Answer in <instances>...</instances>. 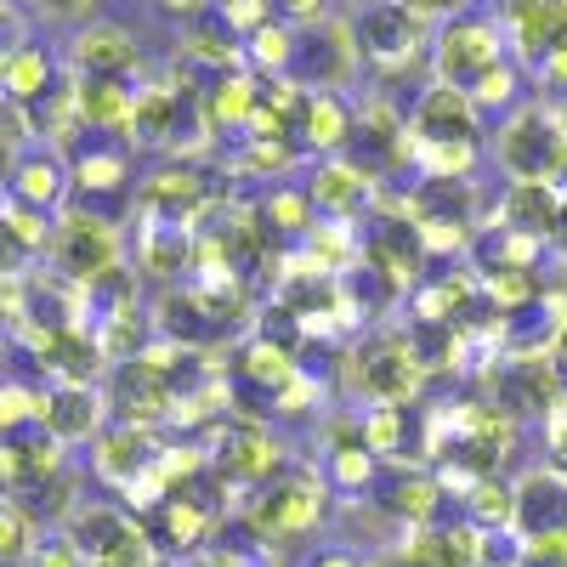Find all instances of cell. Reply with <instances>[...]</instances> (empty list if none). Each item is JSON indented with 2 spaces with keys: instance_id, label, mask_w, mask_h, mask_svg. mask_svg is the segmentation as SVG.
Here are the masks:
<instances>
[{
  "instance_id": "6da1fadb",
  "label": "cell",
  "mask_w": 567,
  "mask_h": 567,
  "mask_svg": "<svg viewBox=\"0 0 567 567\" xmlns=\"http://www.w3.org/2000/svg\"><path fill=\"white\" fill-rule=\"evenodd\" d=\"M341 369L352 374V386L369 403H414L425 386V363L409 341V329H369V336L347 347Z\"/></svg>"
},
{
  "instance_id": "7a4b0ae2",
  "label": "cell",
  "mask_w": 567,
  "mask_h": 567,
  "mask_svg": "<svg viewBox=\"0 0 567 567\" xmlns=\"http://www.w3.org/2000/svg\"><path fill=\"white\" fill-rule=\"evenodd\" d=\"M323 516V483L318 471H272L267 483H256L245 494V528L261 545H284V539H301L318 528Z\"/></svg>"
},
{
  "instance_id": "3957f363",
  "label": "cell",
  "mask_w": 567,
  "mask_h": 567,
  "mask_svg": "<svg viewBox=\"0 0 567 567\" xmlns=\"http://www.w3.org/2000/svg\"><path fill=\"white\" fill-rule=\"evenodd\" d=\"M63 534L74 539L85 567H165V556L148 539V528H142L131 511H120V505H74Z\"/></svg>"
},
{
  "instance_id": "277c9868",
  "label": "cell",
  "mask_w": 567,
  "mask_h": 567,
  "mask_svg": "<svg viewBox=\"0 0 567 567\" xmlns=\"http://www.w3.org/2000/svg\"><path fill=\"white\" fill-rule=\"evenodd\" d=\"M341 165H352L369 187H381L392 171L414 165V142H409V120L386 103V97H363L352 109V125H347V142L336 148Z\"/></svg>"
},
{
  "instance_id": "5b68a950",
  "label": "cell",
  "mask_w": 567,
  "mask_h": 567,
  "mask_svg": "<svg viewBox=\"0 0 567 567\" xmlns=\"http://www.w3.org/2000/svg\"><path fill=\"white\" fill-rule=\"evenodd\" d=\"M494 159L511 182H567V136L550 120V109H511V120L494 136Z\"/></svg>"
},
{
  "instance_id": "8992f818",
  "label": "cell",
  "mask_w": 567,
  "mask_h": 567,
  "mask_svg": "<svg viewBox=\"0 0 567 567\" xmlns=\"http://www.w3.org/2000/svg\"><path fill=\"white\" fill-rule=\"evenodd\" d=\"M45 256H52V272L69 284V290H85L91 278H103L109 267H120V227L80 210V205H63Z\"/></svg>"
},
{
  "instance_id": "52a82bcc",
  "label": "cell",
  "mask_w": 567,
  "mask_h": 567,
  "mask_svg": "<svg viewBox=\"0 0 567 567\" xmlns=\"http://www.w3.org/2000/svg\"><path fill=\"white\" fill-rule=\"evenodd\" d=\"M505 58H511V52H505V34L494 29V18L460 12V18L437 23V34H432V80H443V85H454V91H471L494 63H505Z\"/></svg>"
},
{
  "instance_id": "ba28073f",
  "label": "cell",
  "mask_w": 567,
  "mask_h": 567,
  "mask_svg": "<svg viewBox=\"0 0 567 567\" xmlns=\"http://www.w3.org/2000/svg\"><path fill=\"white\" fill-rule=\"evenodd\" d=\"M425 40H432V23H420L403 0H374V7H363L352 18V45L358 58L374 63L381 74H403L420 63Z\"/></svg>"
},
{
  "instance_id": "9c48e42d",
  "label": "cell",
  "mask_w": 567,
  "mask_h": 567,
  "mask_svg": "<svg viewBox=\"0 0 567 567\" xmlns=\"http://www.w3.org/2000/svg\"><path fill=\"white\" fill-rule=\"evenodd\" d=\"M488 398H494L511 420H550V414L567 403L561 363H556L550 352H516L511 363L494 369Z\"/></svg>"
},
{
  "instance_id": "30bf717a",
  "label": "cell",
  "mask_w": 567,
  "mask_h": 567,
  "mask_svg": "<svg viewBox=\"0 0 567 567\" xmlns=\"http://www.w3.org/2000/svg\"><path fill=\"white\" fill-rule=\"evenodd\" d=\"M358 63V45H352V23L347 18H323L296 29V52H290V74L301 91H341L352 80Z\"/></svg>"
},
{
  "instance_id": "8fae6325",
  "label": "cell",
  "mask_w": 567,
  "mask_h": 567,
  "mask_svg": "<svg viewBox=\"0 0 567 567\" xmlns=\"http://www.w3.org/2000/svg\"><path fill=\"white\" fill-rule=\"evenodd\" d=\"M494 29L505 34L516 69H539L567 40V0H494Z\"/></svg>"
},
{
  "instance_id": "7c38bea8",
  "label": "cell",
  "mask_w": 567,
  "mask_h": 567,
  "mask_svg": "<svg viewBox=\"0 0 567 567\" xmlns=\"http://www.w3.org/2000/svg\"><path fill=\"white\" fill-rule=\"evenodd\" d=\"M477 125H483V114H477V103L465 97V91H454V85H443V80H432L420 91V103L409 109V142L414 148H477Z\"/></svg>"
},
{
  "instance_id": "4fadbf2b",
  "label": "cell",
  "mask_w": 567,
  "mask_h": 567,
  "mask_svg": "<svg viewBox=\"0 0 567 567\" xmlns=\"http://www.w3.org/2000/svg\"><path fill=\"white\" fill-rule=\"evenodd\" d=\"M205 460H210V471H221V477H233V483H267L272 471L284 465V454H278V443H272V432L261 420H227V425H216V437L205 443Z\"/></svg>"
},
{
  "instance_id": "5bb4252c",
  "label": "cell",
  "mask_w": 567,
  "mask_h": 567,
  "mask_svg": "<svg viewBox=\"0 0 567 567\" xmlns=\"http://www.w3.org/2000/svg\"><path fill=\"white\" fill-rule=\"evenodd\" d=\"M142 216H159L176 227H194L210 210V176L199 171V159H171L165 171H154L136 194Z\"/></svg>"
},
{
  "instance_id": "9a60e30c",
  "label": "cell",
  "mask_w": 567,
  "mask_h": 567,
  "mask_svg": "<svg viewBox=\"0 0 567 567\" xmlns=\"http://www.w3.org/2000/svg\"><path fill=\"white\" fill-rule=\"evenodd\" d=\"M369 494H374V511H381L392 528L437 523V505H443V483H437V471H425V465H381V477H374Z\"/></svg>"
},
{
  "instance_id": "2e32d148",
  "label": "cell",
  "mask_w": 567,
  "mask_h": 567,
  "mask_svg": "<svg viewBox=\"0 0 567 567\" xmlns=\"http://www.w3.org/2000/svg\"><path fill=\"white\" fill-rule=\"evenodd\" d=\"M40 432L52 437V443H91L109 425V398L103 386H52L40 398Z\"/></svg>"
},
{
  "instance_id": "e0dca14e",
  "label": "cell",
  "mask_w": 567,
  "mask_h": 567,
  "mask_svg": "<svg viewBox=\"0 0 567 567\" xmlns=\"http://www.w3.org/2000/svg\"><path fill=\"white\" fill-rule=\"evenodd\" d=\"M511 494H516V523H511L516 539H550V534H567V471L534 465Z\"/></svg>"
},
{
  "instance_id": "ac0fdd59",
  "label": "cell",
  "mask_w": 567,
  "mask_h": 567,
  "mask_svg": "<svg viewBox=\"0 0 567 567\" xmlns=\"http://www.w3.org/2000/svg\"><path fill=\"white\" fill-rule=\"evenodd\" d=\"M7 199L58 216L69 205V159L58 148H40V142H34V148H23L12 159V176H7Z\"/></svg>"
},
{
  "instance_id": "d6986e66",
  "label": "cell",
  "mask_w": 567,
  "mask_h": 567,
  "mask_svg": "<svg viewBox=\"0 0 567 567\" xmlns=\"http://www.w3.org/2000/svg\"><path fill=\"white\" fill-rule=\"evenodd\" d=\"M159 432H142V425H103L97 437H91V465H97V477L103 483H120V488H131L142 471H148L154 460H159Z\"/></svg>"
},
{
  "instance_id": "ffe728a7",
  "label": "cell",
  "mask_w": 567,
  "mask_h": 567,
  "mask_svg": "<svg viewBox=\"0 0 567 567\" xmlns=\"http://www.w3.org/2000/svg\"><path fill=\"white\" fill-rule=\"evenodd\" d=\"M136 63H142L136 34H131V29H120V23H109V18L85 23V29L74 34V45H69V74H109V80H131V74H136Z\"/></svg>"
},
{
  "instance_id": "44dd1931",
  "label": "cell",
  "mask_w": 567,
  "mask_h": 567,
  "mask_svg": "<svg viewBox=\"0 0 567 567\" xmlns=\"http://www.w3.org/2000/svg\"><path fill=\"white\" fill-rule=\"evenodd\" d=\"M187 267H194V227H176V221H159V216H142L136 278H148V284H182Z\"/></svg>"
},
{
  "instance_id": "7402d4cb",
  "label": "cell",
  "mask_w": 567,
  "mask_h": 567,
  "mask_svg": "<svg viewBox=\"0 0 567 567\" xmlns=\"http://www.w3.org/2000/svg\"><path fill=\"white\" fill-rule=\"evenodd\" d=\"M69 91H74L80 131H125V125H131V97H136V85H131V80L69 74Z\"/></svg>"
},
{
  "instance_id": "603a6c76",
  "label": "cell",
  "mask_w": 567,
  "mask_h": 567,
  "mask_svg": "<svg viewBox=\"0 0 567 567\" xmlns=\"http://www.w3.org/2000/svg\"><path fill=\"white\" fill-rule=\"evenodd\" d=\"M556 205H561V187H550V182H511L505 194H499V205H494V227L528 233V239L550 245Z\"/></svg>"
},
{
  "instance_id": "cb8c5ba5",
  "label": "cell",
  "mask_w": 567,
  "mask_h": 567,
  "mask_svg": "<svg viewBox=\"0 0 567 567\" xmlns=\"http://www.w3.org/2000/svg\"><path fill=\"white\" fill-rule=\"evenodd\" d=\"M154 516H159V534H148V539L159 545V556H165V550H176V556L199 550V545L210 539V528H216V511L194 499V483L176 488V494H165V499L154 505Z\"/></svg>"
},
{
  "instance_id": "d4e9b609",
  "label": "cell",
  "mask_w": 567,
  "mask_h": 567,
  "mask_svg": "<svg viewBox=\"0 0 567 567\" xmlns=\"http://www.w3.org/2000/svg\"><path fill=\"white\" fill-rule=\"evenodd\" d=\"M58 85V58L45 52L40 40H18L0 52V97H12V103H40L45 91Z\"/></svg>"
},
{
  "instance_id": "484cf974",
  "label": "cell",
  "mask_w": 567,
  "mask_h": 567,
  "mask_svg": "<svg viewBox=\"0 0 567 567\" xmlns=\"http://www.w3.org/2000/svg\"><path fill=\"white\" fill-rule=\"evenodd\" d=\"M369 194H374V187H369L352 165H341L336 154L318 159V171H312V182H307L312 210H318V216H329V221H352V216L369 205Z\"/></svg>"
},
{
  "instance_id": "4316f807",
  "label": "cell",
  "mask_w": 567,
  "mask_h": 567,
  "mask_svg": "<svg viewBox=\"0 0 567 567\" xmlns=\"http://www.w3.org/2000/svg\"><path fill=\"white\" fill-rule=\"evenodd\" d=\"M256 97H261V91H256V74L250 69H221V74L205 80L199 109H205L210 131H245L250 114H256Z\"/></svg>"
},
{
  "instance_id": "83f0119b",
  "label": "cell",
  "mask_w": 567,
  "mask_h": 567,
  "mask_svg": "<svg viewBox=\"0 0 567 567\" xmlns=\"http://www.w3.org/2000/svg\"><path fill=\"white\" fill-rule=\"evenodd\" d=\"M182 45H187V63H194V69H210V74H221V69H245V40L227 29V18H221L216 7L199 12V18H187Z\"/></svg>"
},
{
  "instance_id": "f1b7e54d",
  "label": "cell",
  "mask_w": 567,
  "mask_h": 567,
  "mask_svg": "<svg viewBox=\"0 0 567 567\" xmlns=\"http://www.w3.org/2000/svg\"><path fill=\"white\" fill-rule=\"evenodd\" d=\"M347 125H352V103L341 91H307V103L296 114V142H307L312 154H336L347 142Z\"/></svg>"
},
{
  "instance_id": "f546056e",
  "label": "cell",
  "mask_w": 567,
  "mask_h": 567,
  "mask_svg": "<svg viewBox=\"0 0 567 567\" xmlns=\"http://www.w3.org/2000/svg\"><path fill=\"white\" fill-rule=\"evenodd\" d=\"M97 194H125V154L120 148H80L69 159V205H91Z\"/></svg>"
},
{
  "instance_id": "4dcf8cb0",
  "label": "cell",
  "mask_w": 567,
  "mask_h": 567,
  "mask_svg": "<svg viewBox=\"0 0 567 567\" xmlns=\"http://www.w3.org/2000/svg\"><path fill=\"white\" fill-rule=\"evenodd\" d=\"M239 374L250 386H261V392H284L301 374V358H296V347H284L272 336H250L239 347Z\"/></svg>"
},
{
  "instance_id": "1f68e13d",
  "label": "cell",
  "mask_w": 567,
  "mask_h": 567,
  "mask_svg": "<svg viewBox=\"0 0 567 567\" xmlns=\"http://www.w3.org/2000/svg\"><path fill=\"white\" fill-rule=\"evenodd\" d=\"M12 505L29 516L34 528H40V523H58V528H63V523H69V511L80 505V499H74V471H69V465L45 471L40 483H29L23 494H12Z\"/></svg>"
},
{
  "instance_id": "d6a6232c",
  "label": "cell",
  "mask_w": 567,
  "mask_h": 567,
  "mask_svg": "<svg viewBox=\"0 0 567 567\" xmlns=\"http://www.w3.org/2000/svg\"><path fill=\"white\" fill-rule=\"evenodd\" d=\"M465 523H477L483 534H511V523H516V494H511V483H499V477L471 483V488H465Z\"/></svg>"
},
{
  "instance_id": "836d02e7",
  "label": "cell",
  "mask_w": 567,
  "mask_h": 567,
  "mask_svg": "<svg viewBox=\"0 0 567 567\" xmlns=\"http://www.w3.org/2000/svg\"><path fill=\"white\" fill-rule=\"evenodd\" d=\"M539 239H528V233H511V227H494L483 233V245H477V267L483 272H528L539 261Z\"/></svg>"
},
{
  "instance_id": "e575fe53",
  "label": "cell",
  "mask_w": 567,
  "mask_h": 567,
  "mask_svg": "<svg viewBox=\"0 0 567 567\" xmlns=\"http://www.w3.org/2000/svg\"><path fill=\"white\" fill-rule=\"evenodd\" d=\"M290 52H296V29L278 23V18H267V23L245 40V69H250V74H284V69H290Z\"/></svg>"
},
{
  "instance_id": "d590c367",
  "label": "cell",
  "mask_w": 567,
  "mask_h": 567,
  "mask_svg": "<svg viewBox=\"0 0 567 567\" xmlns=\"http://www.w3.org/2000/svg\"><path fill=\"white\" fill-rule=\"evenodd\" d=\"M374 477H381V460L363 449V437L352 443H329V483L347 488V494H369Z\"/></svg>"
},
{
  "instance_id": "8d00e7d4",
  "label": "cell",
  "mask_w": 567,
  "mask_h": 567,
  "mask_svg": "<svg viewBox=\"0 0 567 567\" xmlns=\"http://www.w3.org/2000/svg\"><path fill=\"white\" fill-rule=\"evenodd\" d=\"M296 159H301V142L296 136H245L239 171L245 176H284Z\"/></svg>"
},
{
  "instance_id": "74e56055",
  "label": "cell",
  "mask_w": 567,
  "mask_h": 567,
  "mask_svg": "<svg viewBox=\"0 0 567 567\" xmlns=\"http://www.w3.org/2000/svg\"><path fill=\"white\" fill-rule=\"evenodd\" d=\"M0 221L12 227V239H18L29 256H40L45 245H52V227H58V216H45V210H34V205H18V199L0 205Z\"/></svg>"
},
{
  "instance_id": "f35d334b",
  "label": "cell",
  "mask_w": 567,
  "mask_h": 567,
  "mask_svg": "<svg viewBox=\"0 0 567 567\" xmlns=\"http://www.w3.org/2000/svg\"><path fill=\"white\" fill-rule=\"evenodd\" d=\"M516 85H523V69L505 58V63H494L477 85H471L465 97L477 103V114H494V109H511V103H516Z\"/></svg>"
},
{
  "instance_id": "ab89813d",
  "label": "cell",
  "mask_w": 567,
  "mask_h": 567,
  "mask_svg": "<svg viewBox=\"0 0 567 567\" xmlns=\"http://www.w3.org/2000/svg\"><path fill=\"white\" fill-rule=\"evenodd\" d=\"M261 216L284 233V239H301V233L318 221V210H312V199L307 194H290V187H278V194H267V205H261Z\"/></svg>"
},
{
  "instance_id": "60d3db41",
  "label": "cell",
  "mask_w": 567,
  "mask_h": 567,
  "mask_svg": "<svg viewBox=\"0 0 567 567\" xmlns=\"http://www.w3.org/2000/svg\"><path fill=\"white\" fill-rule=\"evenodd\" d=\"M34 523H29V516L7 499V494H0V561H23L29 556V545H34Z\"/></svg>"
},
{
  "instance_id": "b9f144b4",
  "label": "cell",
  "mask_w": 567,
  "mask_h": 567,
  "mask_svg": "<svg viewBox=\"0 0 567 567\" xmlns=\"http://www.w3.org/2000/svg\"><path fill=\"white\" fill-rule=\"evenodd\" d=\"M23 567H85V561H80V550H74V539L63 528H45V534H34Z\"/></svg>"
},
{
  "instance_id": "7bdbcfd3",
  "label": "cell",
  "mask_w": 567,
  "mask_h": 567,
  "mask_svg": "<svg viewBox=\"0 0 567 567\" xmlns=\"http://www.w3.org/2000/svg\"><path fill=\"white\" fill-rule=\"evenodd\" d=\"M23 148H34V120H29L23 103L0 97V154H12V159H18Z\"/></svg>"
},
{
  "instance_id": "ee69618b",
  "label": "cell",
  "mask_w": 567,
  "mask_h": 567,
  "mask_svg": "<svg viewBox=\"0 0 567 567\" xmlns=\"http://www.w3.org/2000/svg\"><path fill=\"white\" fill-rule=\"evenodd\" d=\"M267 7H272L278 23H290V29H307V23L329 18V0H267Z\"/></svg>"
},
{
  "instance_id": "f6af8a7d",
  "label": "cell",
  "mask_w": 567,
  "mask_h": 567,
  "mask_svg": "<svg viewBox=\"0 0 567 567\" xmlns=\"http://www.w3.org/2000/svg\"><path fill=\"white\" fill-rule=\"evenodd\" d=\"M403 7H409L420 23H432V29H437V23H449V18L465 12V0H403Z\"/></svg>"
},
{
  "instance_id": "bcb514c9",
  "label": "cell",
  "mask_w": 567,
  "mask_h": 567,
  "mask_svg": "<svg viewBox=\"0 0 567 567\" xmlns=\"http://www.w3.org/2000/svg\"><path fill=\"white\" fill-rule=\"evenodd\" d=\"M534 74H539V80H545L550 91H567V40L556 45V52H550V58H545V63H539Z\"/></svg>"
},
{
  "instance_id": "7dc6e473",
  "label": "cell",
  "mask_w": 567,
  "mask_h": 567,
  "mask_svg": "<svg viewBox=\"0 0 567 567\" xmlns=\"http://www.w3.org/2000/svg\"><path fill=\"white\" fill-rule=\"evenodd\" d=\"M550 250L567 261V187H561V205H556V227H550Z\"/></svg>"
},
{
  "instance_id": "c3c4849f",
  "label": "cell",
  "mask_w": 567,
  "mask_h": 567,
  "mask_svg": "<svg viewBox=\"0 0 567 567\" xmlns=\"http://www.w3.org/2000/svg\"><path fill=\"white\" fill-rule=\"evenodd\" d=\"M159 7L171 12V18H199V12H210L216 0H159Z\"/></svg>"
},
{
  "instance_id": "681fc988",
  "label": "cell",
  "mask_w": 567,
  "mask_h": 567,
  "mask_svg": "<svg viewBox=\"0 0 567 567\" xmlns=\"http://www.w3.org/2000/svg\"><path fill=\"white\" fill-rule=\"evenodd\" d=\"M312 567H363L352 550H323V556H312Z\"/></svg>"
},
{
  "instance_id": "f907efd6",
  "label": "cell",
  "mask_w": 567,
  "mask_h": 567,
  "mask_svg": "<svg viewBox=\"0 0 567 567\" xmlns=\"http://www.w3.org/2000/svg\"><path fill=\"white\" fill-rule=\"evenodd\" d=\"M550 358H556V363L567 369V318L556 323V336H550Z\"/></svg>"
},
{
  "instance_id": "816d5d0a",
  "label": "cell",
  "mask_w": 567,
  "mask_h": 567,
  "mask_svg": "<svg viewBox=\"0 0 567 567\" xmlns=\"http://www.w3.org/2000/svg\"><path fill=\"white\" fill-rule=\"evenodd\" d=\"M550 120L561 125V136H567V91H556V103H550Z\"/></svg>"
},
{
  "instance_id": "f5cc1de1",
  "label": "cell",
  "mask_w": 567,
  "mask_h": 567,
  "mask_svg": "<svg viewBox=\"0 0 567 567\" xmlns=\"http://www.w3.org/2000/svg\"><path fill=\"white\" fill-rule=\"evenodd\" d=\"M182 567H210V561H194V556H187V561H182Z\"/></svg>"
}]
</instances>
